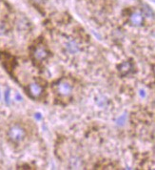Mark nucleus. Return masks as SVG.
<instances>
[{
    "instance_id": "8",
    "label": "nucleus",
    "mask_w": 155,
    "mask_h": 170,
    "mask_svg": "<svg viewBox=\"0 0 155 170\" xmlns=\"http://www.w3.org/2000/svg\"><path fill=\"white\" fill-rule=\"evenodd\" d=\"M143 13H145L148 17H153V15H154V13H153V11H152V9L146 4H143Z\"/></svg>"
},
{
    "instance_id": "6",
    "label": "nucleus",
    "mask_w": 155,
    "mask_h": 170,
    "mask_svg": "<svg viewBox=\"0 0 155 170\" xmlns=\"http://www.w3.org/2000/svg\"><path fill=\"white\" fill-rule=\"evenodd\" d=\"M132 69H133V65H132V63L130 61H124L119 65V66H118L119 73L122 76L129 75V74L132 71Z\"/></svg>"
},
{
    "instance_id": "10",
    "label": "nucleus",
    "mask_w": 155,
    "mask_h": 170,
    "mask_svg": "<svg viewBox=\"0 0 155 170\" xmlns=\"http://www.w3.org/2000/svg\"><path fill=\"white\" fill-rule=\"evenodd\" d=\"M5 101H6V103L10 104V90H7L5 92Z\"/></svg>"
},
{
    "instance_id": "11",
    "label": "nucleus",
    "mask_w": 155,
    "mask_h": 170,
    "mask_svg": "<svg viewBox=\"0 0 155 170\" xmlns=\"http://www.w3.org/2000/svg\"><path fill=\"white\" fill-rule=\"evenodd\" d=\"M33 2H34L35 4H37V5H41V4H43L46 0H32Z\"/></svg>"
},
{
    "instance_id": "13",
    "label": "nucleus",
    "mask_w": 155,
    "mask_h": 170,
    "mask_svg": "<svg viewBox=\"0 0 155 170\" xmlns=\"http://www.w3.org/2000/svg\"><path fill=\"white\" fill-rule=\"evenodd\" d=\"M16 98H17V100H22V98L18 94H16Z\"/></svg>"
},
{
    "instance_id": "1",
    "label": "nucleus",
    "mask_w": 155,
    "mask_h": 170,
    "mask_svg": "<svg viewBox=\"0 0 155 170\" xmlns=\"http://www.w3.org/2000/svg\"><path fill=\"white\" fill-rule=\"evenodd\" d=\"M53 91L59 98H69L72 94V83L70 79L63 78L53 84Z\"/></svg>"
},
{
    "instance_id": "7",
    "label": "nucleus",
    "mask_w": 155,
    "mask_h": 170,
    "mask_svg": "<svg viewBox=\"0 0 155 170\" xmlns=\"http://www.w3.org/2000/svg\"><path fill=\"white\" fill-rule=\"evenodd\" d=\"M67 49H68V51H69L70 54H75V53L78 52L79 48H78V45H77V43H76L75 41L70 40L67 43Z\"/></svg>"
},
{
    "instance_id": "2",
    "label": "nucleus",
    "mask_w": 155,
    "mask_h": 170,
    "mask_svg": "<svg viewBox=\"0 0 155 170\" xmlns=\"http://www.w3.org/2000/svg\"><path fill=\"white\" fill-rule=\"evenodd\" d=\"M8 137L11 141L15 143H19L26 137V131L19 124H15L10 127L9 131H8Z\"/></svg>"
},
{
    "instance_id": "5",
    "label": "nucleus",
    "mask_w": 155,
    "mask_h": 170,
    "mask_svg": "<svg viewBox=\"0 0 155 170\" xmlns=\"http://www.w3.org/2000/svg\"><path fill=\"white\" fill-rule=\"evenodd\" d=\"M129 22L131 23V25L133 26H142L143 22H144V16L141 11H134L133 13H130L129 15Z\"/></svg>"
},
{
    "instance_id": "3",
    "label": "nucleus",
    "mask_w": 155,
    "mask_h": 170,
    "mask_svg": "<svg viewBox=\"0 0 155 170\" xmlns=\"http://www.w3.org/2000/svg\"><path fill=\"white\" fill-rule=\"evenodd\" d=\"M33 60L36 62H42L49 58L50 51L48 50L46 45L44 44H38L33 48L32 53Z\"/></svg>"
},
{
    "instance_id": "12",
    "label": "nucleus",
    "mask_w": 155,
    "mask_h": 170,
    "mask_svg": "<svg viewBox=\"0 0 155 170\" xmlns=\"http://www.w3.org/2000/svg\"><path fill=\"white\" fill-rule=\"evenodd\" d=\"M35 118H37V120H41V115L37 113V114H35Z\"/></svg>"
},
{
    "instance_id": "9",
    "label": "nucleus",
    "mask_w": 155,
    "mask_h": 170,
    "mask_svg": "<svg viewBox=\"0 0 155 170\" xmlns=\"http://www.w3.org/2000/svg\"><path fill=\"white\" fill-rule=\"evenodd\" d=\"M125 120H126V115H123L122 117L117 120V123L120 124V125H123L124 122H125Z\"/></svg>"
},
{
    "instance_id": "4",
    "label": "nucleus",
    "mask_w": 155,
    "mask_h": 170,
    "mask_svg": "<svg viewBox=\"0 0 155 170\" xmlns=\"http://www.w3.org/2000/svg\"><path fill=\"white\" fill-rule=\"evenodd\" d=\"M43 87L37 82H32L29 86H28V95L32 98H39L43 94Z\"/></svg>"
}]
</instances>
